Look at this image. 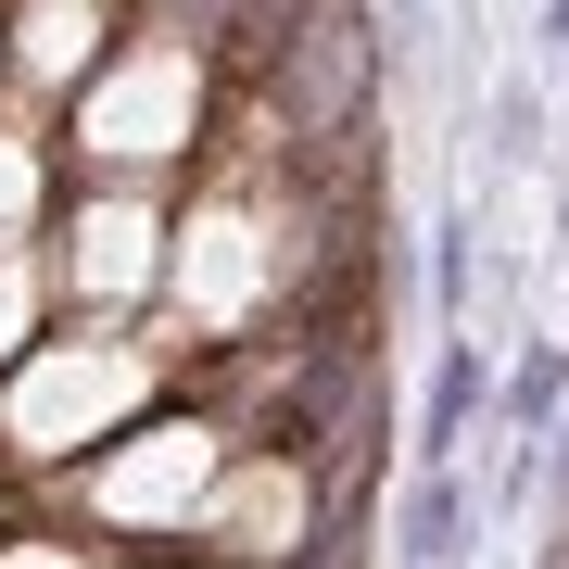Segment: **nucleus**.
Instances as JSON below:
<instances>
[{"mask_svg":"<svg viewBox=\"0 0 569 569\" xmlns=\"http://www.w3.org/2000/svg\"><path fill=\"white\" fill-rule=\"evenodd\" d=\"M392 557H406V569H456V557H468V468H418Z\"/></svg>","mask_w":569,"mask_h":569,"instance_id":"1","label":"nucleus"},{"mask_svg":"<svg viewBox=\"0 0 569 569\" xmlns=\"http://www.w3.org/2000/svg\"><path fill=\"white\" fill-rule=\"evenodd\" d=\"M481 392H493V380H481V342H443V380H430V418H418V456H430V468H456Z\"/></svg>","mask_w":569,"mask_h":569,"instance_id":"2","label":"nucleus"},{"mask_svg":"<svg viewBox=\"0 0 569 569\" xmlns=\"http://www.w3.org/2000/svg\"><path fill=\"white\" fill-rule=\"evenodd\" d=\"M557 406H569V342H531V355H519V380H507V430H519V443H545Z\"/></svg>","mask_w":569,"mask_h":569,"instance_id":"3","label":"nucleus"},{"mask_svg":"<svg viewBox=\"0 0 569 569\" xmlns=\"http://www.w3.org/2000/svg\"><path fill=\"white\" fill-rule=\"evenodd\" d=\"M545 127H557L545 77H507V89H493V164H507V178H519V164H545Z\"/></svg>","mask_w":569,"mask_h":569,"instance_id":"4","label":"nucleus"},{"mask_svg":"<svg viewBox=\"0 0 569 569\" xmlns=\"http://www.w3.org/2000/svg\"><path fill=\"white\" fill-rule=\"evenodd\" d=\"M468 241H481L468 216H443V228H430V305H443V329L468 317Z\"/></svg>","mask_w":569,"mask_h":569,"instance_id":"5","label":"nucleus"},{"mask_svg":"<svg viewBox=\"0 0 569 569\" xmlns=\"http://www.w3.org/2000/svg\"><path fill=\"white\" fill-rule=\"evenodd\" d=\"M531 39H545V51L569 63V0H545V26H531Z\"/></svg>","mask_w":569,"mask_h":569,"instance_id":"6","label":"nucleus"},{"mask_svg":"<svg viewBox=\"0 0 569 569\" xmlns=\"http://www.w3.org/2000/svg\"><path fill=\"white\" fill-rule=\"evenodd\" d=\"M557 241H569V178H557Z\"/></svg>","mask_w":569,"mask_h":569,"instance_id":"7","label":"nucleus"}]
</instances>
